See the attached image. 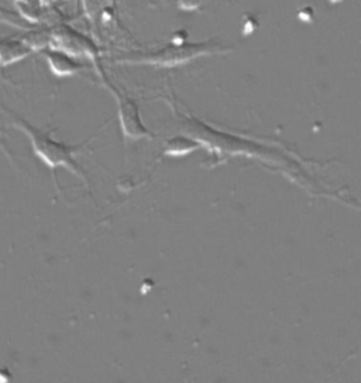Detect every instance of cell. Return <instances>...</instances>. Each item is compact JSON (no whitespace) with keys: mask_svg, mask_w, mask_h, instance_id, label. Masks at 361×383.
<instances>
[{"mask_svg":"<svg viewBox=\"0 0 361 383\" xmlns=\"http://www.w3.org/2000/svg\"><path fill=\"white\" fill-rule=\"evenodd\" d=\"M205 0H178V8L185 12H194L202 6Z\"/></svg>","mask_w":361,"mask_h":383,"instance_id":"obj_7","label":"cell"},{"mask_svg":"<svg viewBox=\"0 0 361 383\" xmlns=\"http://www.w3.org/2000/svg\"><path fill=\"white\" fill-rule=\"evenodd\" d=\"M199 147H201V143L197 139H194V137L176 136V137H172V139H169L167 141L164 154L167 157L180 158V157H184V155H188L190 153L195 151Z\"/></svg>","mask_w":361,"mask_h":383,"instance_id":"obj_6","label":"cell"},{"mask_svg":"<svg viewBox=\"0 0 361 383\" xmlns=\"http://www.w3.org/2000/svg\"><path fill=\"white\" fill-rule=\"evenodd\" d=\"M44 56L48 61L51 72L56 77H70L81 70V63H78L72 55L63 49L49 48L44 51Z\"/></svg>","mask_w":361,"mask_h":383,"instance_id":"obj_4","label":"cell"},{"mask_svg":"<svg viewBox=\"0 0 361 383\" xmlns=\"http://www.w3.org/2000/svg\"><path fill=\"white\" fill-rule=\"evenodd\" d=\"M217 49V45H213V42H174L154 52L132 54L129 56L118 59V62L136 63V65H141L143 63V65H151L157 68H174L202 55L216 52Z\"/></svg>","mask_w":361,"mask_h":383,"instance_id":"obj_2","label":"cell"},{"mask_svg":"<svg viewBox=\"0 0 361 383\" xmlns=\"http://www.w3.org/2000/svg\"><path fill=\"white\" fill-rule=\"evenodd\" d=\"M13 127L22 130L29 137V140L31 141L34 154L48 168H51L54 171L58 166H64L66 169H68L74 175H77L81 179L86 180V176H85L84 171L81 169V166L75 161V154L85 144L67 146L61 141H56V140L52 139V136L48 132H43V130L37 129V127H34L33 124H30L27 120L22 118V117H16V116H15Z\"/></svg>","mask_w":361,"mask_h":383,"instance_id":"obj_1","label":"cell"},{"mask_svg":"<svg viewBox=\"0 0 361 383\" xmlns=\"http://www.w3.org/2000/svg\"><path fill=\"white\" fill-rule=\"evenodd\" d=\"M112 91L117 100V116L123 136L129 140L154 139V134L147 129L140 117L139 104L133 99L117 93L116 89L112 88Z\"/></svg>","mask_w":361,"mask_h":383,"instance_id":"obj_3","label":"cell"},{"mask_svg":"<svg viewBox=\"0 0 361 383\" xmlns=\"http://www.w3.org/2000/svg\"><path fill=\"white\" fill-rule=\"evenodd\" d=\"M31 52L29 44H23L17 40H0V65H10V63L23 59Z\"/></svg>","mask_w":361,"mask_h":383,"instance_id":"obj_5","label":"cell"}]
</instances>
